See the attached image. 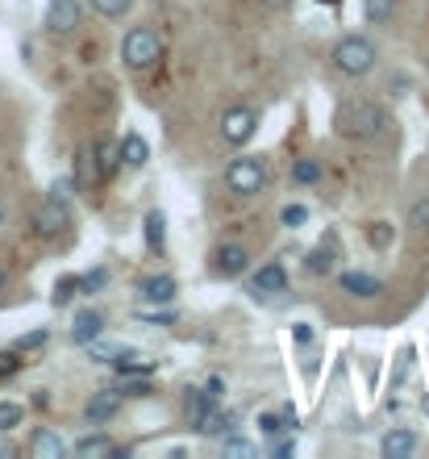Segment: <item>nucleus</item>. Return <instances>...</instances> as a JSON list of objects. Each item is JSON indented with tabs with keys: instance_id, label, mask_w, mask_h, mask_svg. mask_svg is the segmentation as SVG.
<instances>
[{
	"instance_id": "obj_2",
	"label": "nucleus",
	"mask_w": 429,
	"mask_h": 459,
	"mask_svg": "<svg viewBox=\"0 0 429 459\" xmlns=\"http://www.w3.org/2000/svg\"><path fill=\"white\" fill-rule=\"evenodd\" d=\"M330 63H334V72L346 75V80H363V75L375 72L380 50H375V42H371L367 34H346V38H338L334 42Z\"/></svg>"
},
{
	"instance_id": "obj_39",
	"label": "nucleus",
	"mask_w": 429,
	"mask_h": 459,
	"mask_svg": "<svg viewBox=\"0 0 429 459\" xmlns=\"http://www.w3.org/2000/svg\"><path fill=\"white\" fill-rule=\"evenodd\" d=\"M317 4H342V0H317Z\"/></svg>"
},
{
	"instance_id": "obj_22",
	"label": "nucleus",
	"mask_w": 429,
	"mask_h": 459,
	"mask_svg": "<svg viewBox=\"0 0 429 459\" xmlns=\"http://www.w3.org/2000/svg\"><path fill=\"white\" fill-rule=\"evenodd\" d=\"M305 267H309L313 276H330L338 267V255L334 247H317V251H309V259H305Z\"/></svg>"
},
{
	"instance_id": "obj_40",
	"label": "nucleus",
	"mask_w": 429,
	"mask_h": 459,
	"mask_svg": "<svg viewBox=\"0 0 429 459\" xmlns=\"http://www.w3.org/2000/svg\"><path fill=\"white\" fill-rule=\"evenodd\" d=\"M0 221H4V196H0Z\"/></svg>"
},
{
	"instance_id": "obj_35",
	"label": "nucleus",
	"mask_w": 429,
	"mask_h": 459,
	"mask_svg": "<svg viewBox=\"0 0 429 459\" xmlns=\"http://www.w3.org/2000/svg\"><path fill=\"white\" fill-rule=\"evenodd\" d=\"M221 451H226V455H254V443H246V438H226V435H221Z\"/></svg>"
},
{
	"instance_id": "obj_20",
	"label": "nucleus",
	"mask_w": 429,
	"mask_h": 459,
	"mask_svg": "<svg viewBox=\"0 0 429 459\" xmlns=\"http://www.w3.org/2000/svg\"><path fill=\"white\" fill-rule=\"evenodd\" d=\"M405 226L408 234H417V238H429V196H417L405 213Z\"/></svg>"
},
{
	"instance_id": "obj_5",
	"label": "nucleus",
	"mask_w": 429,
	"mask_h": 459,
	"mask_svg": "<svg viewBox=\"0 0 429 459\" xmlns=\"http://www.w3.org/2000/svg\"><path fill=\"white\" fill-rule=\"evenodd\" d=\"M259 134V113L251 105H234L221 113V143L226 146H246Z\"/></svg>"
},
{
	"instance_id": "obj_16",
	"label": "nucleus",
	"mask_w": 429,
	"mask_h": 459,
	"mask_svg": "<svg viewBox=\"0 0 429 459\" xmlns=\"http://www.w3.org/2000/svg\"><path fill=\"white\" fill-rule=\"evenodd\" d=\"M72 451L80 459H105V455H121V447L113 443L108 435H84V438H75Z\"/></svg>"
},
{
	"instance_id": "obj_30",
	"label": "nucleus",
	"mask_w": 429,
	"mask_h": 459,
	"mask_svg": "<svg viewBox=\"0 0 429 459\" xmlns=\"http://www.w3.org/2000/svg\"><path fill=\"white\" fill-rule=\"evenodd\" d=\"M367 234H371V247H380V251H388V247H392V238H396L388 221H371Z\"/></svg>"
},
{
	"instance_id": "obj_36",
	"label": "nucleus",
	"mask_w": 429,
	"mask_h": 459,
	"mask_svg": "<svg viewBox=\"0 0 429 459\" xmlns=\"http://www.w3.org/2000/svg\"><path fill=\"white\" fill-rule=\"evenodd\" d=\"M259 426H262V435H279V430H287V418H279V413H262Z\"/></svg>"
},
{
	"instance_id": "obj_15",
	"label": "nucleus",
	"mask_w": 429,
	"mask_h": 459,
	"mask_svg": "<svg viewBox=\"0 0 429 459\" xmlns=\"http://www.w3.org/2000/svg\"><path fill=\"white\" fill-rule=\"evenodd\" d=\"M121 168H133V171H142L146 163H150V146H146L142 134H125L121 138Z\"/></svg>"
},
{
	"instance_id": "obj_33",
	"label": "nucleus",
	"mask_w": 429,
	"mask_h": 459,
	"mask_svg": "<svg viewBox=\"0 0 429 459\" xmlns=\"http://www.w3.org/2000/svg\"><path fill=\"white\" fill-rule=\"evenodd\" d=\"M279 221H284L287 230H296V226H305V221H309V209H305V205H287L284 213H279Z\"/></svg>"
},
{
	"instance_id": "obj_4",
	"label": "nucleus",
	"mask_w": 429,
	"mask_h": 459,
	"mask_svg": "<svg viewBox=\"0 0 429 459\" xmlns=\"http://www.w3.org/2000/svg\"><path fill=\"white\" fill-rule=\"evenodd\" d=\"M226 184L234 196H259L267 188V163L254 155H242L226 168Z\"/></svg>"
},
{
	"instance_id": "obj_41",
	"label": "nucleus",
	"mask_w": 429,
	"mask_h": 459,
	"mask_svg": "<svg viewBox=\"0 0 429 459\" xmlns=\"http://www.w3.org/2000/svg\"><path fill=\"white\" fill-rule=\"evenodd\" d=\"M425 72H429V55H425Z\"/></svg>"
},
{
	"instance_id": "obj_12",
	"label": "nucleus",
	"mask_w": 429,
	"mask_h": 459,
	"mask_svg": "<svg viewBox=\"0 0 429 459\" xmlns=\"http://www.w3.org/2000/svg\"><path fill=\"white\" fill-rule=\"evenodd\" d=\"M176 292H179V284L167 276V272H163V276H146L142 284H138V297H142L146 305H171Z\"/></svg>"
},
{
	"instance_id": "obj_21",
	"label": "nucleus",
	"mask_w": 429,
	"mask_h": 459,
	"mask_svg": "<svg viewBox=\"0 0 429 459\" xmlns=\"http://www.w3.org/2000/svg\"><path fill=\"white\" fill-rule=\"evenodd\" d=\"M146 247H150V251H163V247H167V218H163L159 209L146 213Z\"/></svg>"
},
{
	"instance_id": "obj_28",
	"label": "nucleus",
	"mask_w": 429,
	"mask_h": 459,
	"mask_svg": "<svg viewBox=\"0 0 429 459\" xmlns=\"http://www.w3.org/2000/svg\"><path fill=\"white\" fill-rule=\"evenodd\" d=\"M292 180H296V184L322 180V168H317V159H296V163H292Z\"/></svg>"
},
{
	"instance_id": "obj_31",
	"label": "nucleus",
	"mask_w": 429,
	"mask_h": 459,
	"mask_svg": "<svg viewBox=\"0 0 429 459\" xmlns=\"http://www.w3.org/2000/svg\"><path fill=\"white\" fill-rule=\"evenodd\" d=\"M47 330H30V334H21V339L13 342V351H17V355H21V351H38V347H47Z\"/></svg>"
},
{
	"instance_id": "obj_1",
	"label": "nucleus",
	"mask_w": 429,
	"mask_h": 459,
	"mask_svg": "<svg viewBox=\"0 0 429 459\" xmlns=\"http://www.w3.org/2000/svg\"><path fill=\"white\" fill-rule=\"evenodd\" d=\"M334 130L342 134V138H350V143H375V138L388 130V113L371 97H350L338 105Z\"/></svg>"
},
{
	"instance_id": "obj_24",
	"label": "nucleus",
	"mask_w": 429,
	"mask_h": 459,
	"mask_svg": "<svg viewBox=\"0 0 429 459\" xmlns=\"http://www.w3.org/2000/svg\"><path fill=\"white\" fill-rule=\"evenodd\" d=\"M363 13L371 25H388L396 17V0H363Z\"/></svg>"
},
{
	"instance_id": "obj_34",
	"label": "nucleus",
	"mask_w": 429,
	"mask_h": 459,
	"mask_svg": "<svg viewBox=\"0 0 429 459\" xmlns=\"http://www.w3.org/2000/svg\"><path fill=\"white\" fill-rule=\"evenodd\" d=\"M117 388H121V397H150V385H146V380H133V376H125Z\"/></svg>"
},
{
	"instance_id": "obj_17",
	"label": "nucleus",
	"mask_w": 429,
	"mask_h": 459,
	"mask_svg": "<svg viewBox=\"0 0 429 459\" xmlns=\"http://www.w3.org/2000/svg\"><path fill=\"white\" fill-rule=\"evenodd\" d=\"M338 284H342L350 297H363V301H371V297H380V292H383V284L375 276H367V272H342V276H338Z\"/></svg>"
},
{
	"instance_id": "obj_32",
	"label": "nucleus",
	"mask_w": 429,
	"mask_h": 459,
	"mask_svg": "<svg viewBox=\"0 0 429 459\" xmlns=\"http://www.w3.org/2000/svg\"><path fill=\"white\" fill-rule=\"evenodd\" d=\"M105 284H108V272H105V267H96V272L80 276V292H88V297H92V292H100Z\"/></svg>"
},
{
	"instance_id": "obj_11",
	"label": "nucleus",
	"mask_w": 429,
	"mask_h": 459,
	"mask_svg": "<svg viewBox=\"0 0 429 459\" xmlns=\"http://www.w3.org/2000/svg\"><path fill=\"white\" fill-rule=\"evenodd\" d=\"M96 184H105L100 155H96V146H80V155H75V188H96Z\"/></svg>"
},
{
	"instance_id": "obj_7",
	"label": "nucleus",
	"mask_w": 429,
	"mask_h": 459,
	"mask_svg": "<svg viewBox=\"0 0 429 459\" xmlns=\"http://www.w3.org/2000/svg\"><path fill=\"white\" fill-rule=\"evenodd\" d=\"M34 230L42 234V238H59V234H67V230H72V205L47 196V201L34 209Z\"/></svg>"
},
{
	"instance_id": "obj_10",
	"label": "nucleus",
	"mask_w": 429,
	"mask_h": 459,
	"mask_svg": "<svg viewBox=\"0 0 429 459\" xmlns=\"http://www.w3.org/2000/svg\"><path fill=\"white\" fill-rule=\"evenodd\" d=\"M117 410H121V388H96L92 401L84 405V418L92 426H105L117 418Z\"/></svg>"
},
{
	"instance_id": "obj_29",
	"label": "nucleus",
	"mask_w": 429,
	"mask_h": 459,
	"mask_svg": "<svg viewBox=\"0 0 429 459\" xmlns=\"http://www.w3.org/2000/svg\"><path fill=\"white\" fill-rule=\"evenodd\" d=\"M75 292H80V276H63L59 284H55V297H50V301H55V305L63 309V305H72Z\"/></svg>"
},
{
	"instance_id": "obj_3",
	"label": "nucleus",
	"mask_w": 429,
	"mask_h": 459,
	"mask_svg": "<svg viewBox=\"0 0 429 459\" xmlns=\"http://www.w3.org/2000/svg\"><path fill=\"white\" fill-rule=\"evenodd\" d=\"M163 59V38L150 25H133L130 34L121 38V63L130 72H150L155 63Z\"/></svg>"
},
{
	"instance_id": "obj_14",
	"label": "nucleus",
	"mask_w": 429,
	"mask_h": 459,
	"mask_svg": "<svg viewBox=\"0 0 429 459\" xmlns=\"http://www.w3.org/2000/svg\"><path fill=\"white\" fill-rule=\"evenodd\" d=\"M105 334V314H96V309H80L72 322V342H80V347H88V342H96Z\"/></svg>"
},
{
	"instance_id": "obj_25",
	"label": "nucleus",
	"mask_w": 429,
	"mask_h": 459,
	"mask_svg": "<svg viewBox=\"0 0 429 459\" xmlns=\"http://www.w3.org/2000/svg\"><path fill=\"white\" fill-rule=\"evenodd\" d=\"M21 422H25V405H17V401H0V435L17 430Z\"/></svg>"
},
{
	"instance_id": "obj_13",
	"label": "nucleus",
	"mask_w": 429,
	"mask_h": 459,
	"mask_svg": "<svg viewBox=\"0 0 429 459\" xmlns=\"http://www.w3.org/2000/svg\"><path fill=\"white\" fill-rule=\"evenodd\" d=\"M25 447H30V455H34V459H63V455H67V443H63L55 430H47V426H38Z\"/></svg>"
},
{
	"instance_id": "obj_19",
	"label": "nucleus",
	"mask_w": 429,
	"mask_h": 459,
	"mask_svg": "<svg viewBox=\"0 0 429 459\" xmlns=\"http://www.w3.org/2000/svg\"><path fill=\"white\" fill-rule=\"evenodd\" d=\"M229 422H234V418H229V413H221L217 410V405H209V410L201 413V418H196V430H201L204 438H221V435H229Z\"/></svg>"
},
{
	"instance_id": "obj_9",
	"label": "nucleus",
	"mask_w": 429,
	"mask_h": 459,
	"mask_svg": "<svg viewBox=\"0 0 429 459\" xmlns=\"http://www.w3.org/2000/svg\"><path fill=\"white\" fill-rule=\"evenodd\" d=\"M246 292H251L254 301H271V297H279V292H287V272L279 264H262L259 272L251 276V284H246Z\"/></svg>"
},
{
	"instance_id": "obj_38",
	"label": "nucleus",
	"mask_w": 429,
	"mask_h": 459,
	"mask_svg": "<svg viewBox=\"0 0 429 459\" xmlns=\"http://www.w3.org/2000/svg\"><path fill=\"white\" fill-rule=\"evenodd\" d=\"M267 13H284V9H292V0H259Z\"/></svg>"
},
{
	"instance_id": "obj_26",
	"label": "nucleus",
	"mask_w": 429,
	"mask_h": 459,
	"mask_svg": "<svg viewBox=\"0 0 429 459\" xmlns=\"http://www.w3.org/2000/svg\"><path fill=\"white\" fill-rule=\"evenodd\" d=\"M96 155H100V171H105V180H108V176L121 168V146L105 138V143H96Z\"/></svg>"
},
{
	"instance_id": "obj_8",
	"label": "nucleus",
	"mask_w": 429,
	"mask_h": 459,
	"mask_svg": "<svg viewBox=\"0 0 429 459\" xmlns=\"http://www.w3.org/2000/svg\"><path fill=\"white\" fill-rule=\"evenodd\" d=\"M246 267H251V251H246V247H238V242H221V247L213 251V272L221 280L246 276Z\"/></svg>"
},
{
	"instance_id": "obj_23",
	"label": "nucleus",
	"mask_w": 429,
	"mask_h": 459,
	"mask_svg": "<svg viewBox=\"0 0 429 459\" xmlns=\"http://www.w3.org/2000/svg\"><path fill=\"white\" fill-rule=\"evenodd\" d=\"M209 405H213L209 388H188V397H184V418H188V422H196V418H201Z\"/></svg>"
},
{
	"instance_id": "obj_27",
	"label": "nucleus",
	"mask_w": 429,
	"mask_h": 459,
	"mask_svg": "<svg viewBox=\"0 0 429 459\" xmlns=\"http://www.w3.org/2000/svg\"><path fill=\"white\" fill-rule=\"evenodd\" d=\"M92 4V13H100V17H125V13L133 9V0H88Z\"/></svg>"
},
{
	"instance_id": "obj_18",
	"label": "nucleus",
	"mask_w": 429,
	"mask_h": 459,
	"mask_svg": "<svg viewBox=\"0 0 429 459\" xmlns=\"http://www.w3.org/2000/svg\"><path fill=\"white\" fill-rule=\"evenodd\" d=\"M380 451L388 459H408L417 451V435H413V430H388V435L380 438Z\"/></svg>"
},
{
	"instance_id": "obj_37",
	"label": "nucleus",
	"mask_w": 429,
	"mask_h": 459,
	"mask_svg": "<svg viewBox=\"0 0 429 459\" xmlns=\"http://www.w3.org/2000/svg\"><path fill=\"white\" fill-rule=\"evenodd\" d=\"M72 188H75V180H67V176H63V180H55L50 184V196H55V201H67V205H72Z\"/></svg>"
},
{
	"instance_id": "obj_6",
	"label": "nucleus",
	"mask_w": 429,
	"mask_h": 459,
	"mask_svg": "<svg viewBox=\"0 0 429 459\" xmlns=\"http://www.w3.org/2000/svg\"><path fill=\"white\" fill-rule=\"evenodd\" d=\"M84 22V9H80V0H50L47 13H42V30L50 38H72Z\"/></svg>"
}]
</instances>
